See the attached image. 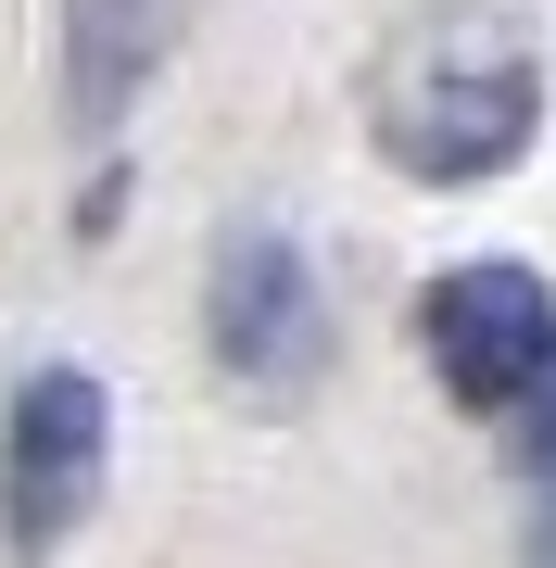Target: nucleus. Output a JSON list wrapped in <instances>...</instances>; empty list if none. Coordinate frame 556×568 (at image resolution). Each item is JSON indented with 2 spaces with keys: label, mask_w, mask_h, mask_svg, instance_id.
I'll return each instance as SVG.
<instances>
[{
  "label": "nucleus",
  "mask_w": 556,
  "mask_h": 568,
  "mask_svg": "<svg viewBox=\"0 0 556 568\" xmlns=\"http://www.w3.org/2000/svg\"><path fill=\"white\" fill-rule=\"evenodd\" d=\"M544 126V51L518 13H417L405 39L367 63V140L431 190L506 178Z\"/></svg>",
  "instance_id": "nucleus-1"
},
{
  "label": "nucleus",
  "mask_w": 556,
  "mask_h": 568,
  "mask_svg": "<svg viewBox=\"0 0 556 568\" xmlns=\"http://www.w3.org/2000/svg\"><path fill=\"white\" fill-rule=\"evenodd\" d=\"M102 455H114L102 379L89 366H39L13 392V429H0V530H13V556H51L102 506Z\"/></svg>",
  "instance_id": "nucleus-2"
},
{
  "label": "nucleus",
  "mask_w": 556,
  "mask_h": 568,
  "mask_svg": "<svg viewBox=\"0 0 556 568\" xmlns=\"http://www.w3.org/2000/svg\"><path fill=\"white\" fill-rule=\"evenodd\" d=\"M203 328H215V366L241 392H304L316 366H330V291H316L304 241H279V227H228L215 291H203Z\"/></svg>",
  "instance_id": "nucleus-3"
},
{
  "label": "nucleus",
  "mask_w": 556,
  "mask_h": 568,
  "mask_svg": "<svg viewBox=\"0 0 556 568\" xmlns=\"http://www.w3.org/2000/svg\"><path fill=\"white\" fill-rule=\"evenodd\" d=\"M417 342H431L455 405L506 417L518 392L544 379V354H556V291L532 265H443V278L417 291Z\"/></svg>",
  "instance_id": "nucleus-4"
},
{
  "label": "nucleus",
  "mask_w": 556,
  "mask_h": 568,
  "mask_svg": "<svg viewBox=\"0 0 556 568\" xmlns=\"http://www.w3.org/2000/svg\"><path fill=\"white\" fill-rule=\"evenodd\" d=\"M190 13H203V0H63V114L102 140V126L178 63Z\"/></svg>",
  "instance_id": "nucleus-5"
},
{
  "label": "nucleus",
  "mask_w": 556,
  "mask_h": 568,
  "mask_svg": "<svg viewBox=\"0 0 556 568\" xmlns=\"http://www.w3.org/2000/svg\"><path fill=\"white\" fill-rule=\"evenodd\" d=\"M506 417H518V467H532V480H556V354H544V379L518 392Z\"/></svg>",
  "instance_id": "nucleus-6"
}]
</instances>
